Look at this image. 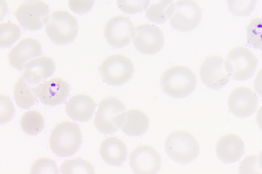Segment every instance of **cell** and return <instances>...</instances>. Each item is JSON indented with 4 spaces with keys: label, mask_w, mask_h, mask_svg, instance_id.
Segmentation results:
<instances>
[{
    "label": "cell",
    "mask_w": 262,
    "mask_h": 174,
    "mask_svg": "<svg viewBox=\"0 0 262 174\" xmlns=\"http://www.w3.org/2000/svg\"><path fill=\"white\" fill-rule=\"evenodd\" d=\"M196 78L188 67L174 66L166 69L161 76L162 90L174 98H182L191 94L196 86Z\"/></svg>",
    "instance_id": "cell-1"
},
{
    "label": "cell",
    "mask_w": 262,
    "mask_h": 174,
    "mask_svg": "<svg viewBox=\"0 0 262 174\" xmlns=\"http://www.w3.org/2000/svg\"><path fill=\"white\" fill-rule=\"evenodd\" d=\"M82 143V134L79 126L70 121L58 123L52 130L49 145L52 151L60 157L74 155Z\"/></svg>",
    "instance_id": "cell-2"
},
{
    "label": "cell",
    "mask_w": 262,
    "mask_h": 174,
    "mask_svg": "<svg viewBox=\"0 0 262 174\" xmlns=\"http://www.w3.org/2000/svg\"><path fill=\"white\" fill-rule=\"evenodd\" d=\"M45 25L47 36L56 44L71 43L78 35V21L66 11L57 10L52 12Z\"/></svg>",
    "instance_id": "cell-3"
},
{
    "label": "cell",
    "mask_w": 262,
    "mask_h": 174,
    "mask_svg": "<svg viewBox=\"0 0 262 174\" xmlns=\"http://www.w3.org/2000/svg\"><path fill=\"white\" fill-rule=\"evenodd\" d=\"M164 146L168 156L181 164L191 162L200 152V145L196 139L185 131H176L170 133L166 139Z\"/></svg>",
    "instance_id": "cell-4"
},
{
    "label": "cell",
    "mask_w": 262,
    "mask_h": 174,
    "mask_svg": "<svg viewBox=\"0 0 262 174\" xmlns=\"http://www.w3.org/2000/svg\"><path fill=\"white\" fill-rule=\"evenodd\" d=\"M257 66V59L249 48L237 46L231 49L225 61V69L234 80H247L254 74Z\"/></svg>",
    "instance_id": "cell-5"
},
{
    "label": "cell",
    "mask_w": 262,
    "mask_h": 174,
    "mask_svg": "<svg viewBox=\"0 0 262 174\" xmlns=\"http://www.w3.org/2000/svg\"><path fill=\"white\" fill-rule=\"evenodd\" d=\"M99 70L104 82L113 86H120L131 79L135 67L129 58L116 54L105 58L99 66Z\"/></svg>",
    "instance_id": "cell-6"
},
{
    "label": "cell",
    "mask_w": 262,
    "mask_h": 174,
    "mask_svg": "<svg viewBox=\"0 0 262 174\" xmlns=\"http://www.w3.org/2000/svg\"><path fill=\"white\" fill-rule=\"evenodd\" d=\"M202 11L193 0H178L173 4L169 16L174 29L182 32L190 31L200 23Z\"/></svg>",
    "instance_id": "cell-7"
},
{
    "label": "cell",
    "mask_w": 262,
    "mask_h": 174,
    "mask_svg": "<svg viewBox=\"0 0 262 174\" xmlns=\"http://www.w3.org/2000/svg\"><path fill=\"white\" fill-rule=\"evenodd\" d=\"M14 14L23 28L29 31H36L46 24L49 17V9L42 1L25 0Z\"/></svg>",
    "instance_id": "cell-8"
},
{
    "label": "cell",
    "mask_w": 262,
    "mask_h": 174,
    "mask_svg": "<svg viewBox=\"0 0 262 174\" xmlns=\"http://www.w3.org/2000/svg\"><path fill=\"white\" fill-rule=\"evenodd\" d=\"M132 37L136 48L145 55L157 53L164 43L162 31L158 27L149 24H142L134 28Z\"/></svg>",
    "instance_id": "cell-9"
},
{
    "label": "cell",
    "mask_w": 262,
    "mask_h": 174,
    "mask_svg": "<svg viewBox=\"0 0 262 174\" xmlns=\"http://www.w3.org/2000/svg\"><path fill=\"white\" fill-rule=\"evenodd\" d=\"M125 108L123 104L116 97L109 96L101 100L94 119L98 131L105 134L117 131L118 128L114 124L113 119L123 112Z\"/></svg>",
    "instance_id": "cell-10"
},
{
    "label": "cell",
    "mask_w": 262,
    "mask_h": 174,
    "mask_svg": "<svg viewBox=\"0 0 262 174\" xmlns=\"http://www.w3.org/2000/svg\"><path fill=\"white\" fill-rule=\"evenodd\" d=\"M200 75L203 83L212 89H220L229 82L223 58L219 55L208 57L200 68Z\"/></svg>",
    "instance_id": "cell-11"
},
{
    "label": "cell",
    "mask_w": 262,
    "mask_h": 174,
    "mask_svg": "<svg viewBox=\"0 0 262 174\" xmlns=\"http://www.w3.org/2000/svg\"><path fill=\"white\" fill-rule=\"evenodd\" d=\"M129 163L132 171L135 173L154 174L160 170L161 159L153 147L142 145L132 152Z\"/></svg>",
    "instance_id": "cell-12"
},
{
    "label": "cell",
    "mask_w": 262,
    "mask_h": 174,
    "mask_svg": "<svg viewBox=\"0 0 262 174\" xmlns=\"http://www.w3.org/2000/svg\"><path fill=\"white\" fill-rule=\"evenodd\" d=\"M133 29V24L129 18L119 15L107 21L104 27V35L111 46L121 48L129 44Z\"/></svg>",
    "instance_id": "cell-13"
},
{
    "label": "cell",
    "mask_w": 262,
    "mask_h": 174,
    "mask_svg": "<svg viewBox=\"0 0 262 174\" xmlns=\"http://www.w3.org/2000/svg\"><path fill=\"white\" fill-rule=\"evenodd\" d=\"M227 102L229 110L234 115L245 118L255 111L257 99L251 89L247 87H239L231 92Z\"/></svg>",
    "instance_id": "cell-14"
},
{
    "label": "cell",
    "mask_w": 262,
    "mask_h": 174,
    "mask_svg": "<svg viewBox=\"0 0 262 174\" xmlns=\"http://www.w3.org/2000/svg\"><path fill=\"white\" fill-rule=\"evenodd\" d=\"M34 90L42 103L55 106L65 101L69 95L70 87L66 81L57 78L34 87Z\"/></svg>",
    "instance_id": "cell-15"
},
{
    "label": "cell",
    "mask_w": 262,
    "mask_h": 174,
    "mask_svg": "<svg viewBox=\"0 0 262 174\" xmlns=\"http://www.w3.org/2000/svg\"><path fill=\"white\" fill-rule=\"evenodd\" d=\"M113 122L125 134L133 136L143 135L148 130L149 123L146 114L135 109L121 112L113 118Z\"/></svg>",
    "instance_id": "cell-16"
},
{
    "label": "cell",
    "mask_w": 262,
    "mask_h": 174,
    "mask_svg": "<svg viewBox=\"0 0 262 174\" xmlns=\"http://www.w3.org/2000/svg\"><path fill=\"white\" fill-rule=\"evenodd\" d=\"M42 54L41 45L36 39L27 38L19 42L9 52V64L19 71H22L26 63Z\"/></svg>",
    "instance_id": "cell-17"
},
{
    "label": "cell",
    "mask_w": 262,
    "mask_h": 174,
    "mask_svg": "<svg viewBox=\"0 0 262 174\" xmlns=\"http://www.w3.org/2000/svg\"><path fill=\"white\" fill-rule=\"evenodd\" d=\"M218 158L224 163H232L238 161L244 152V144L237 135L228 134L219 139L215 146Z\"/></svg>",
    "instance_id": "cell-18"
},
{
    "label": "cell",
    "mask_w": 262,
    "mask_h": 174,
    "mask_svg": "<svg viewBox=\"0 0 262 174\" xmlns=\"http://www.w3.org/2000/svg\"><path fill=\"white\" fill-rule=\"evenodd\" d=\"M24 68L25 81L29 84H36L53 74L56 66L52 58L43 56L26 63Z\"/></svg>",
    "instance_id": "cell-19"
},
{
    "label": "cell",
    "mask_w": 262,
    "mask_h": 174,
    "mask_svg": "<svg viewBox=\"0 0 262 174\" xmlns=\"http://www.w3.org/2000/svg\"><path fill=\"white\" fill-rule=\"evenodd\" d=\"M95 106V101L90 96L78 94L68 100L66 111L71 118L80 122H86L92 118Z\"/></svg>",
    "instance_id": "cell-20"
},
{
    "label": "cell",
    "mask_w": 262,
    "mask_h": 174,
    "mask_svg": "<svg viewBox=\"0 0 262 174\" xmlns=\"http://www.w3.org/2000/svg\"><path fill=\"white\" fill-rule=\"evenodd\" d=\"M99 152L102 159L112 166L121 165L127 156L126 145L116 137L105 138L100 145Z\"/></svg>",
    "instance_id": "cell-21"
},
{
    "label": "cell",
    "mask_w": 262,
    "mask_h": 174,
    "mask_svg": "<svg viewBox=\"0 0 262 174\" xmlns=\"http://www.w3.org/2000/svg\"><path fill=\"white\" fill-rule=\"evenodd\" d=\"M21 76L16 81L13 89L14 98L16 105L21 109H28L36 102L37 95L34 87L30 86Z\"/></svg>",
    "instance_id": "cell-22"
},
{
    "label": "cell",
    "mask_w": 262,
    "mask_h": 174,
    "mask_svg": "<svg viewBox=\"0 0 262 174\" xmlns=\"http://www.w3.org/2000/svg\"><path fill=\"white\" fill-rule=\"evenodd\" d=\"M173 0H149L145 13L147 18L156 23L165 22L170 15Z\"/></svg>",
    "instance_id": "cell-23"
},
{
    "label": "cell",
    "mask_w": 262,
    "mask_h": 174,
    "mask_svg": "<svg viewBox=\"0 0 262 174\" xmlns=\"http://www.w3.org/2000/svg\"><path fill=\"white\" fill-rule=\"evenodd\" d=\"M20 125L22 130L29 135H35L43 130L45 120L43 116L35 110L26 112L20 120Z\"/></svg>",
    "instance_id": "cell-24"
},
{
    "label": "cell",
    "mask_w": 262,
    "mask_h": 174,
    "mask_svg": "<svg viewBox=\"0 0 262 174\" xmlns=\"http://www.w3.org/2000/svg\"><path fill=\"white\" fill-rule=\"evenodd\" d=\"M60 171L62 174H94L95 169L89 161L82 158L68 160L61 164Z\"/></svg>",
    "instance_id": "cell-25"
},
{
    "label": "cell",
    "mask_w": 262,
    "mask_h": 174,
    "mask_svg": "<svg viewBox=\"0 0 262 174\" xmlns=\"http://www.w3.org/2000/svg\"><path fill=\"white\" fill-rule=\"evenodd\" d=\"M21 35L20 28L11 22L0 24V42L1 47H7L16 42Z\"/></svg>",
    "instance_id": "cell-26"
},
{
    "label": "cell",
    "mask_w": 262,
    "mask_h": 174,
    "mask_svg": "<svg viewBox=\"0 0 262 174\" xmlns=\"http://www.w3.org/2000/svg\"><path fill=\"white\" fill-rule=\"evenodd\" d=\"M247 40L255 49L262 48V17L252 19L247 26Z\"/></svg>",
    "instance_id": "cell-27"
},
{
    "label": "cell",
    "mask_w": 262,
    "mask_h": 174,
    "mask_svg": "<svg viewBox=\"0 0 262 174\" xmlns=\"http://www.w3.org/2000/svg\"><path fill=\"white\" fill-rule=\"evenodd\" d=\"M257 0H227L228 8L234 15L246 16L254 9Z\"/></svg>",
    "instance_id": "cell-28"
},
{
    "label": "cell",
    "mask_w": 262,
    "mask_h": 174,
    "mask_svg": "<svg viewBox=\"0 0 262 174\" xmlns=\"http://www.w3.org/2000/svg\"><path fill=\"white\" fill-rule=\"evenodd\" d=\"M30 173L58 174V170L55 161L47 157H41L33 163L30 168Z\"/></svg>",
    "instance_id": "cell-29"
},
{
    "label": "cell",
    "mask_w": 262,
    "mask_h": 174,
    "mask_svg": "<svg viewBox=\"0 0 262 174\" xmlns=\"http://www.w3.org/2000/svg\"><path fill=\"white\" fill-rule=\"evenodd\" d=\"M119 9L125 13L134 14L147 9L149 0H116Z\"/></svg>",
    "instance_id": "cell-30"
},
{
    "label": "cell",
    "mask_w": 262,
    "mask_h": 174,
    "mask_svg": "<svg viewBox=\"0 0 262 174\" xmlns=\"http://www.w3.org/2000/svg\"><path fill=\"white\" fill-rule=\"evenodd\" d=\"M15 112V108L10 98L1 94V124L6 123L11 120Z\"/></svg>",
    "instance_id": "cell-31"
},
{
    "label": "cell",
    "mask_w": 262,
    "mask_h": 174,
    "mask_svg": "<svg viewBox=\"0 0 262 174\" xmlns=\"http://www.w3.org/2000/svg\"><path fill=\"white\" fill-rule=\"evenodd\" d=\"M95 0H68L70 9L75 13L82 15L92 8Z\"/></svg>",
    "instance_id": "cell-32"
},
{
    "label": "cell",
    "mask_w": 262,
    "mask_h": 174,
    "mask_svg": "<svg viewBox=\"0 0 262 174\" xmlns=\"http://www.w3.org/2000/svg\"><path fill=\"white\" fill-rule=\"evenodd\" d=\"M254 87L256 93L262 97V69L258 71L255 78Z\"/></svg>",
    "instance_id": "cell-33"
},
{
    "label": "cell",
    "mask_w": 262,
    "mask_h": 174,
    "mask_svg": "<svg viewBox=\"0 0 262 174\" xmlns=\"http://www.w3.org/2000/svg\"><path fill=\"white\" fill-rule=\"evenodd\" d=\"M256 121L258 127L262 131V106L259 108L257 111Z\"/></svg>",
    "instance_id": "cell-34"
},
{
    "label": "cell",
    "mask_w": 262,
    "mask_h": 174,
    "mask_svg": "<svg viewBox=\"0 0 262 174\" xmlns=\"http://www.w3.org/2000/svg\"><path fill=\"white\" fill-rule=\"evenodd\" d=\"M258 165L262 170V151L259 154L258 158Z\"/></svg>",
    "instance_id": "cell-35"
}]
</instances>
